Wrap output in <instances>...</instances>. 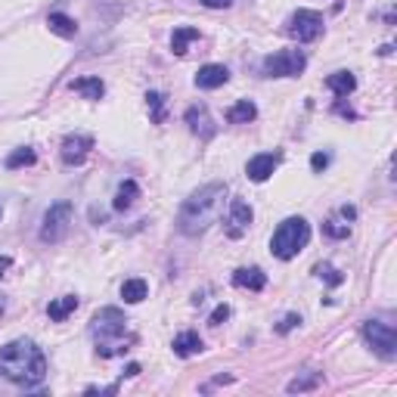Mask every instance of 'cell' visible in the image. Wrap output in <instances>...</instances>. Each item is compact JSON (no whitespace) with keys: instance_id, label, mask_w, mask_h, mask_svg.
<instances>
[{"instance_id":"8992f818","label":"cell","mask_w":397,"mask_h":397,"mask_svg":"<svg viewBox=\"0 0 397 397\" xmlns=\"http://www.w3.org/2000/svg\"><path fill=\"white\" fill-rule=\"evenodd\" d=\"M69 227H71V205L69 202H56L47 208L44 214V223H41V239L56 246L69 236Z\"/></svg>"},{"instance_id":"836d02e7","label":"cell","mask_w":397,"mask_h":397,"mask_svg":"<svg viewBox=\"0 0 397 397\" xmlns=\"http://www.w3.org/2000/svg\"><path fill=\"white\" fill-rule=\"evenodd\" d=\"M341 214H345V217H348V221H354V217H357V211H354V208H350V205H345V208H341Z\"/></svg>"},{"instance_id":"e575fe53","label":"cell","mask_w":397,"mask_h":397,"mask_svg":"<svg viewBox=\"0 0 397 397\" xmlns=\"http://www.w3.org/2000/svg\"><path fill=\"white\" fill-rule=\"evenodd\" d=\"M10 264H12V257H6V255L0 257V270H10Z\"/></svg>"},{"instance_id":"ac0fdd59","label":"cell","mask_w":397,"mask_h":397,"mask_svg":"<svg viewBox=\"0 0 397 397\" xmlns=\"http://www.w3.org/2000/svg\"><path fill=\"white\" fill-rule=\"evenodd\" d=\"M47 25H50L53 35H59V37H75L78 35V22L71 16H65V12H50Z\"/></svg>"},{"instance_id":"277c9868","label":"cell","mask_w":397,"mask_h":397,"mask_svg":"<svg viewBox=\"0 0 397 397\" xmlns=\"http://www.w3.org/2000/svg\"><path fill=\"white\" fill-rule=\"evenodd\" d=\"M310 242V223L304 217H286V221L276 227L273 239H270V251H273L280 261H292V257Z\"/></svg>"},{"instance_id":"7a4b0ae2","label":"cell","mask_w":397,"mask_h":397,"mask_svg":"<svg viewBox=\"0 0 397 397\" xmlns=\"http://www.w3.org/2000/svg\"><path fill=\"white\" fill-rule=\"evenodd\" d=\"M223 198H227V183H208V187L196 189L177 214V230L183 236H202L221 217Z\"/></svg>"},{"instance_id":"9a60e30c","label":"cell","mask_w":397,"mask_h":397,"mask_svg":"<svg viewBox=\"0 0 397 397\" xmlns=\"http://www.w3.org/2000/svg\"><path fill=\"white\" fill-rule=\"evenodd\" d=\"M75 310H78V298L75 295H62V298H56V301L47 304V316L53 323L69 320V314H75Z\"/></svg>"},{"instance_id":"7c38bea8","label":"cell","mask_w":397,"mask_h":397,"mask_svg":"<svg viewBox=\"0 0 397 397\" xmlns=\"http://www.w3.org/2000/svg\"><path fill=\"white\" fill-rule=\"evenodd\" d=\"M183 118H187L189 130H193L196 137H202V140H211V137L217 134V128H214V121H211V115H208L205 105H189Z\"/></svg>"},{"instance_id":"e0dca14e","label":"cell","mask_w":397,"mask_h":397,"mask_svg":"<svg viewBox=\"0 0 397 397\" xmlns=\"http://www.w3.org/2000/svg\"><path fill=\"white\" fill-rule=\"evenodd\" d=\"M326 87L332 90L335 96H341V99H345L348 94H354V87H357V78L350 75V71H335V75H329V78H326Z\"/></svg>"},{"instance_id":"d4e9b609","label":"cell","mask_w":397,"mask_h":397,"mask_svg":"<svg viewBox=\"0 0 397 397\" xmlns=\"http://www.w3.org/2000/svg\"><path fill=\"white\" fill-rule=\"evenodd\" d=\"M35 149H28V146H25V149H16V152H12V155H6V168H10V171H16V168H25V164H35Z\"/></svg>"},{"instance_id":"4316f807","label":"cell","mask_w":397,"mask_h":397,"mask_svg":"<svg viewBox=\"0 0 397 397\" xmlns=\"http://www.w3.org/2000/svg\"><path fill=\"white\" fill-rule=\"evenodd\" d=\"M316 276H320V280H326L329 286H341V282H345V276L339 273V270L332 267V264H316V270H314Z\"/></svg>"},{"instance_id":"3957f363","label":"cell","mask_w":397,"mask_h":397,"mask_svg":"<svg viewBox=\"0 0 397 397\" xmlns=\"http://www.w3.org/2000/svg\"><path fill=\"white\" fill-rule=\"evenodd\" d=\"M90 335L96 341L99 357H118L137 341L134 332H128V316L118 307H103L90 323Z\"/></svg>"},{"instance_id":"7402d4cb","label":"cell","mask_w":397,"mask_h":397,"mask_svg":"<svg viewBox=\"0 0 397 397\" xmlns=\"http://www.w3.org/2000/svg\"><path fill=\"white\" fill-rule=\"evenodd\" d=\"M71 90H78V94H84L87 99H99L105 94V84L99 81V78L94 75V78H75L71 81Z\"/></svg>"},{"instance_id":"484cf974","label":"cell","mask_w":397,"mask_h":397,"mask_svg":"<svg viewBox=\"0 0 397 397\" xmlns=\"http://www.w3.org/2000/svg\"><path fill=\"white\" fill-rule=\"evenodd\" d=\"M146 103H149V109H152V121L162 124V121H164V96L158 94V90H149V94H146Z\"/></svg>"},{"instance_id":"1f68e13d","label":"cell","mask_w":397,"mask_h":397,"mask_svg":"<svg viewBox=\"0 0 397 397\" xmlns=\"http://www.w3.org/2000/svg\"><path fill=\"white\" fill-rule=\"evenodd\" d=\"M205 6H208V10H227L230 3H233V0H202Z\"/></svg>"},{"instance_id":"4dcf8cb0","label":"cell","mask_w":397,"mask_h":397,"mask_svg":"<svg viewBox=\"0 0 397 397\" xmlns=\"http://www.w3.org/2000/svg\"><path fill=\"white\" fill-rule=\"evenodd\" d=\"M326 164H329L326 152H314V155H310V168L314 171H326Z\"/></svg>"},{"instance_id":"ffe728a7","label":"cell","mask_w":397,"mask_h":397,"mask_svg":"<svg viewBox=\"0 0 397 397\" xmlns=\"http://www.w3.org/2000/svg\"><path fill=\"white\" fill-rule=\"evenodd\" d=\"M146 295H149L146 280H140V276H134V280H124V286H121V298H124L128 304H140Z\"/></svg>"},{"instance_id":"30bf717a","label":"cell","mask_w":397,"mask_h":397,"mask_svg":"<svg viewBox=\"0 0 397 397\" xmlns=\"http://www.w3.org/2000/svg\"><path fill=\"white\" fill-rule=\"evenodd\" d=\"M90 149H94V137H87V134H69L62 140V162L65 164H81L84 158L90 155Z\"/></svg>"},{"instance_id":"44dd1931","label":"cell","mask_w":397,"mask_h":397,"mask_svg":"<svg viewBox=\"0 0 397 397\" xmlns=\"http://www.w3.org/2000/svg\"><path fill=\"white\" fill-rule=\"evenodd\" d=\"M193 41H198V31L189 28V25H180V28H174V37H171V50H174L177 56H183Z\"/></svg>"},{"instance_id":"cb8c5ba5","label":"cell","mask_w":397,"mask_h":397,"mask_svg":"<svg viewBox=\"0 0 397 397\" xmlns=\"http://www.w3.org/2000/svg\"><path fill=\"white\" fill-rule=\"evenodd\" d=\"M320 382H323V375H320V373H307V375H298V379L289 382V385H286V391H289V394L314 391V388H320Z\"/></svg>"},{"instance_id":"6da1fadb","label":"cell","mask_w":397,"mask_h":397,"mask_svg":"<svg viewBox=\"0 0 397 397\" xmlns=\"http://www.w3.org/2000/svg\"><path fill=\"white\" fill-rule=\"evenodd\" d=\"M0 375L16 385L35 388L47 379V357L31 339H16L0 348Z\"/></svg>"},{"instance_id":"9c48e42d","label":"cell","mask_w":397,"mask_h":397,"mask_svg":"<svg viewBox=\"0 0 397 397\" xmlns=\"http://www.w3.org/2000/svg\"><path fill=\"white\" fill-rule=\"evenodd\" d=\"M251 221H255V211L246 198H233L230 202V214H227V236L230 239H239V236L248 233Z\"/></svg>"},{"instance_id":"f546056e","label":"cell","mask_w":397,"mask_h":397,"mask_svg":"<svg viewBox=\"0 0 397 397\" xmlns=\"http://www.w3.org/2000/svg\"><path fill=\"white\" fill-rule=\"evenodd\" d=\"M298 323H301V316H298V314H289V316H286V320H282V323H280V326H276V332H280V335L292 332V329L298 326Z\"/></svg>"},{"instance_id":"4fadbf2b","label":"cell","mask_w":397,"mask_h":397,"mask_svg":"<svg viewBox=\"0 0 397 397\" xmlns=\"http://www.w3.org/2000/svg\"><path fill=\"white\" fill-rule=\"evenodd\" d=\"M227 81H230V71L223 69V65H217V62H208V65H202V69L196 71V87H202V90H217Z\"/></svg>"},{"instance_id":"603a6c76","label":"cell","mask_w":397,"mask_h":397,"mask_svg":"<svg viewBox=\"0 0 397 397\" xmlns=\"http://www.w3.org/2000/svg\"><path fill=\"white\" fill-rule=\"evenodd\" d=\"M137 196H140L137 180H124L121 187H118V193H115V211H128L130 205L137 202Z\"/></svg>"},{"instance_id":"d6a6232c","label":"cell","mask_w":397,"mask_h":397,"mask_svg":"<svg viewBox=\"0 0 397 397\" xmlns=\"http://www.w3.org/2000/svg\"><path fill=\"white\" fill-rule=\"evenodd\" d=\"M124 375H140V363H130V366L124 369Z\"/></svg>"},{"instance_id":"8fae6325","label":"cell","mask_w":397,"mask_h":397,"mask_svg":"<svg viewBox=\"0 0 397 397\" xmlns=\"http://www.w3.org/2000/svg\"><path fill=\"white\" fill-rule=\"evenodd\" d=\"M276 164H280V155H276V152H261V155L248 158L246 174H248V180L264 183V180H270V177H273Z\"/></svg>"},{"instance_id":"5bb4252c","label":"cell","mask_w":397,"mask_h":397,"mask_svg":"<svg viewBox=\"0 0 397 397\" xmlns=\"http://www.w3.org/2000/svg\"><path fill=\"white\" fill-rule=\"evenodd\" d=\"M233 282L239 289H251V292H261L264 286H267V273H264L261 267H242L233 273Z\"/></svg>"},{"instance_id":"ba28073f","label":"cell","mask_w":397,"mask_h":397,"mask_svg":"<svg viewBox=\"0 0 397 397\" xmlns=\"http://www.w3.org/2000/svg\"><path fill=\"white\" fill-rule=\"evenodd\" d=\"M320 31H323V16L316 10H298L292 16V22H289V35H292L295 41H301V44L316 41Z\"/></svg>"},{"instance_id":"f1b7e54d","label":"cell","mask_w":397,"mask_h":397,"mask_svg":"<svg viewBox=\"0 0 397 397\" xmlns=\"http://www.w3.org/2000/svg\"><path fill=\"white\" fill-rule=\"evenodd\" d=\"M227 316H230V307H227V304H217L214 314L208 316V323H211V326H221V323H227Z\"/></svg>"},{"instance_id":"52a82bcc","label":"cell","mask_w":397,"mask_h":397,"mask_svg":"<svg viewBox=\"0 0 397 397\" xmlns=\"http://www.w3.org/2000/svg\"><path fill=\"white\" fill-rule=\"evenodd\" d=\"M307 69V56L301 50H280L264 59V71L270 78H298Z\"/></svg>"},{"instance_id":"5b68a950","label":"cell","mask_w":397,"mask_h":397,"mask_svg":"<svg viewBox=\"0 0 397 397\" xmlns=\"http://www.w3.org/2000/svg\"><path fill=\"white\" fill-rule=\"evenodd\" d=\"M363 339L369 341V348H373L382 360H394L397 357V329L391 323L366 320L363 323Z\"/></svg>"},{"instance_id":"d6986e66","label":"cell","mask_w":397,"mask_h":397,"mask_svg":"<svg viewBox=\"0 0 397 397\" xmlns=\"http://www.w3.org/2000/svg\"><path fill=\"white\" fill-rule=\"evenodd\" d=\"M255 118H257V105L251 103V99H239V103L230 105V112H227L230 124H248V121H255Z\"/></svg>"},{"instance_id":"83f0119b","label":"cell","mask_w":397,"mask_h":397,"mask_svg":"<svg viewBox=\"0 0 397 397\" xmlns=\"http://www.w3.org/2000/svg\"><path fill=\"white\" fill-rule=\"evenodd\" d=\"M323 233H326V236H332V239H348V223L326 221V223H323Z\"/></svg>"},{"instance_id":"2e32d148","label":"cell","mask_w":397,"mask_h":397,"mask_svg":"<svg viewBox=\"0 0 397 397\" xmlns=\"http://www.w3.org/2000/svg\"><path fill=\"white\" fill-rule=\"evenodd\" d=\"M205 345L198 339V332H180L174 339V354L177 357H193V354H202Z\"/></svg>"}]
</instances>
